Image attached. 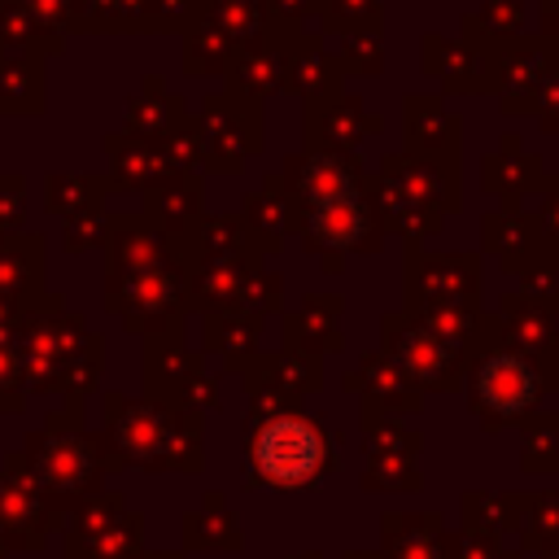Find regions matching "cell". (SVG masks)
Returning <instances> with one entry per match:
<instances>
[{
	"mask_svg": "<svg viewBox=\"0 0 559 559\" xmlns=\"http://www.w3.org/2000/svg\"><path fill=\"white\" fill-rule=\"evenodd\" d=\"M555 384H559V362L528 358L502 341L467 358V402L489 432L507 424H524L533 411H542V397Z\"/></svg>",
	"mask_w": 559,
	"mask_h": 559,
	"instance_id": "cell-3",
	"label": "cell"
},
{
	"mask_svg": "<svg viewBox=\"0 0 559 559\" xmlns=\"http://www.w3.org/2000/svg\"><path fill=\"white\" fill-rule=\"evenodd\" d=\"M542 179H546V170H542L537 153H524L515 135H507L502 148L480 162V183H485V192H493L502 201V210H520L524 197L542 192Z\"/></svg>",
	"mask_w": 559,
	"mask_h": 559,
	"instance_id": "cell-13",
	"label": "cell"
},
{
	"mask_svg": "<svg viewBox=\"0 0 559 559\" xmlns=\"http://www.w3.org/2000/svg\"><path fill=\"white\" fill-rule=\"evenodd\" d=\"M280 61H284V87H288V92L314 96V92L341 83L336 61H332V52L323 48V35H314V31H301V26H297V31L284 39Z\"/></svg>",
	"mask_w": 559,
	"mask_h": 559,
	"instance_id": "cell-15",
	"label": "cell"
},
{
	"mask_svg": "<svg viewBox=\"0 0 559 559\" xmlns=\"http://www.w3.org/2000/svg\"><path fill=\"white\" fill-rule=\"evenodd\" d=\"M280 188H284V197H288V214H293V227H297V218L310 214V210H319V205L362 197V192L371 188V175L362 170L358 153L306 148V153H297V157L284 166Z\"/></svg>",
	"mask_w": 559,
	"mask_h": 559,
	"instance_id": "cell-6",
	"label": "cell"
},
{
	"mask_svg": "<svg viewBox=\"0 0 559 559\" xmlns=\"http://www.w3.org/2000/svg\"><path fill=\"white\" fill-rule=\"evenodd\" d=\"M537 223H542L546 240L559 249V175H555V179H542V210H537Z\"/></svg>",
	"mask_w": 559,
	"mask_h": 559,
	"instance_id": "cell-30",
	"label": "cell"
},
{
	"mask_svg": "<svg viewBox=\"0 0 559 559\" xmlns=\"http://www.w3.org/2000/svg\"><path fill=\"white\" fill-rule=\"evenodd\" d=\"M336 74H380L384 70V39L380 31H354L341 39V52H332Z\"/></svg>",
	"mask_w": 559,
	"mask_h": 559,
	"instance_id": "cell-25",
	"label": "cell"
},
{
	"mask_svg": "<svg viewBox=\"0 0 559 559\" xmlns=\"http://www.w3.org/2000/svg\"><path fill=\"white\" fill-rule=\"evenodd\" d=\"M249 218H253V231L262 236V249H266V253L284 245V227L293 223V214H288V197H284V188H280V175H271L266 188L253 197Z\"/></svg>",
	"mask_w": 559,
	"mask_h": 559,
	"instance_id": "cell-23",
	"label": "cell"
},
{
	"mask_svg": "<svg viewBox=\"0 0 559 559\" xmlns=\"http://www.w3.org/2000/svg\"><path fill=\"white\" fill-rule=\"evenodd\" d=\"M480 236L485 249L502 262V271L542 280V275H559V249L546 240L537 214H520V210H493L480 218Z\"/></svg>",
	"mask_w": 559,
	"mask_h": 559,
	"instance_id": "cell-9",
	"label": "cell"
},
{
	"mask_svg": "<svg viewBox=\"0 0 559 559\" xmlns=\"http://www.w3.org/2000/svg\"><path fill=\"white\" fill-rule=\"evenodd\" d=\"M376 127L380 122L367 114V105L341 87H323L306 96V148L354 153L367 135H376Z\"/></svg>",
	"mask_w": 559,
	"mask_h": 559,
	"instance_id": "cell-10",
	"label": "cell"
},
{
	"mask_svg": "<svg viewBox=\"0 0 559 559\" xmlns=\"http://www.w3.org/2000/svg\"><path fill=\"white\" fill-rule=\"evenodd\" d=\"M280 48L284 44H258L240 57L236 66V87L245 96H266L275 87H284V61H280Z\"/></svg>",
	"mask_w": 559,
	"mask_h": 559,
	"instance_id": "cell-24",
	"label": "cell"
},
{
	"mask_svg": "<svg viewBox=\"0 0 559 559\" xmlns=\"http://www.w3.org/2000/svg\"><path fill=\"white\" fill-rule=\"evenodd\" d=\"M515 537L524 550H555L559 546V489L515 493Z\"/></svg>",
	"mask_w": 559,
	"mask_h": 559,
	"instance_id": "cell-19",
	"label": "cell"
},
{
	"mask_svg": "<svg viewBox=\"0 0 559 559\" xmlns=\"http://www.w3.org/2000/svg\"><path fill=\"white\" fill-rule=\"evenodd\" d=\"M249 389L288 402V397L319 393L323 389V371H319V358H306V354H271V358H262V362L249 367Z\"/></svg>",
	"mask_w": 559,
	"mask_h": 559,
	"instance_id": "cell-17",
	"label": "cell"
},
{
	"mask_svg": "<svg viewBox=\"0 0 559 559\" xmlns=\"http://www.w3.org/2000/svg\"><path fill=\"white\" fill-rule=\"evenodd\" d=\"M542 127H546V135H559V83H550V92H546V100H542Z\"/></svg>",
	"mask_w": 559,
	"mask_h": 559,
	"instance_id": "cell-31",
	"label": "cell"
},
{
	"mask_svg": "<svg viewBox=\"0 0 559 559\" xmlns=\"http://www.w3.org/2000/svg\"><path fill=\"white\" fill-rule=\"evenodd\" d=\"M485 39H511V35H520L524 31V0H485V9L480 13H472L467 17Z\"/></svg>",
	"mask_w": 559,
	"mask_h": 559,
	"instance_id": "cell-27",
	"label": "cell"
},
{
	"mask_svg": "<svg viewBox=\"0 0 559 559\" xmlns=\"http://www.w3.org/2000/svg\"><path fill=\"white\" fill-rule=\"evenodd\" d=\"M380 559H445L441 515H384Z\"/></svg>",
	"mask_w": 559,
	"mask_h": 559,
	"instance_id": "cell-18",
	"label": "cell"
},
{
	"mask_svg": "<svg viewBox=\"0 0 559 559\" xmlns=\"http://www.w3.org/2000/svg\"><path fill=\"white\" fill-rule=\"evenodd\" d=\"M520 463L524 472H559V415L555 411H533L524 419Z\"/></svg>",
	"mask_w": 559,
	"mask_h": 559,
	"instance_id": "cell-22",
	"label": "cell"
},
{
	"mask_svg": "<svg viewBox=\"0 0 559 559\" xmlns=\"http://www.w3.org/2000/svg\"><path fill=\"white\" fill-rule=\"evenodd\" d=\"M345 559H380V555H367V550H349Z\"/></svg>",
	"mask_w": 559,
	"mask_h": 559,
	"instance_id": "cell-33",
	"label": "cell"
},
{
	"mask_svg": "<svg viewBox=\"0 0 559 559\" xmlns=\"http://www.w3.org/2000/svg\"><path fill=\"white\" fill-rule=\"evenodd\" d=\"M380 336H384V354L406 371V380L424 393H445V389H454L459 380H463V371H467V354L454 345V341H445V336H437L428 323H419L415 314H406V310H397V314H384L380 319Z\"/></svg>",
	"mask_w": 559,
	"mask_h": 559,
	"instance_id": "cell-5",
	"label": "cell"
},
{
	"mask_svg": "<svg viewBox=\"0 0 559 559\" xmlns=\"http://www.w3.org/2000/svg\"><path fill=\"white\" fill-rule=\"evenodd\" d=\"M445 559H520L515 550H507L493 537H476V533H454L445 537Z\"/></svg>",
	"mask_w": 559,
	"mask_h": 559,
	"instance_id": "cell-29",
	"label": "cell"
},
{
	"mask_svg": "<svg viewBox=\"0 0 559 559\" xmlns=\"http://www.w3.org/2000/svg\"><path fill=\"white\" fill-rule=\"evenodd\" d=\"M546 559H559V546H555V550H546Z\"/></svg>",
	"mask_w": 559,
	"mask_h": 559,
	"instance_id": "cell-35",
	"label": "cell"
},
{
	"mask_svg": "<svg viewBox=\"0 0 559 559\" xmlns=\"http://www.w3.org/2000/svg\"><path fill=\"white\" fill-rule=\"evenodd\" d=\"M476 253H419L406 245V310L419 306H480Z\"/></svg>",
	"mask_w": 559,
	"mask_h": 559,
	"instance_id": "cell-8",
	"label": "cell"
},
{
	"mask_svg": "<svg viewBox=\"0 0 559 559\" xmlns=\"http://www.w3.org/2000/svg\"><path fill=\"white\" fill-rule=\"evenodd\" d=\"M323 13V31H380V0H314Z\"/></svg>",
	"mask_w": 559,
	"mask_h": 559,
	"instance_id": "cell-26",
	"label": "cell"
},
{
	"mask_svg": "<svg viewBox=\"0 0 559 559\" xmlns=\"http://www.w3.org/2000/svg\"><path fill=\"white\" fill-rule=\"evenodd\" d=\"M542 35L559 39V0H542Z\"/></svg>",
	"mask_w": 559,
	"mask_h": 559,
	"instance_id": "cell-32",
	"label": "cell"
},
{
	"mask_svg": "<svg viewBox=\"0 0 559 559\" xmlns=\"http://www.w3.org/2000/svg\"><path fill=\"white\" fill-rule=\"evenodd\" d=\"M297 231H301V245L314 253H323V271H341V253H376L384 245V227L376 218V205H371V188L362 197H349V201H332V205H319L310 214L297 218Z\"/></svg>",
	"mask_w": 559,
	"mask_h": 559,
	"instance_id": "cell-7",
	"label": "cell"
},
{
	"mask_svg": "<svg viewBox=\"0 0 559 559\" xmlns=\"http://www.w3.org/2000/svg\"><path fill=\"white\" fill-rule=\"evenodd\" d=\"M550 83H559V39L511 35L489 48V87L502 100V114H537Z\"/></svg>",
	"mask_w": 559,
	"mask_h": 559,
	"instance_id": "cell-4",
	"label": "cell"
},
{
	"mask_svg": "<svg viewBox=\"0 0 559 559\" xmlns=\"http://www.w3.org/2000/svg\"><path fill=\"white\" fill-rule=\"evenodd\" d=\"M336 319H341V297H336V293H310V297L284 319V328H288V349H293V354H306V358H319V354L336 349V345H341Z\"/></svg>",
	"mask_w": 559,
	"mask_h": 559,
	"instance_id": "cell-16",
	"label": "cell"
},
{
	"mask_svg": "<svg viewBox=\"0 0 559 559\" xmlns=\"http://www.w3.org/2000/svg\"><path fill=\"white\" fill-rule=\"evenodd\" d=\"M419 485H424V476L415 472V459H380L362 476V489H371V493H411Z\"/></svg>",
	"mask_w": 559,
	"mask_h": 559,
	"instance_id": "cell-28",
	"label": "cell"
},
{
	"mask_svg": "<svg viewBox=\"0 0 559 559\" xmlns=\"http://www.w3.org/2000/svg\"><path fill=\"white\" fill-rule=\"evenodd\" d=\"M293 559H323L319 550H306V555H293Z\"/></svg>",
	"mask_w": 559,
	"mask_h": 559,
	"instance_id": "cell-34",
	"label": "cell"
},
{
	"mask_svg": "<svg viewBox=\"0 0 559 559\" xmlns=\"http://www.w3.org/2000/svg\"><path fill=\"white\" fill-rule=\"evenodd\" d=\"M371 205L384 231H397L406 245L441 231L445 214H459V162H432L393 153L371 175Z\"/></svg>",
	"mask_w": 559,
	"mask_h": 559,
	"instance_id": "cell-2",
	"label": "cell"
},
{
	"mask_svg": "<svg viewBox=\"0 0 559 559\" xmlns=\"http://www.w3.org/2000/svg\"><path fill=\"white\" fill-rule=\"evenodd\" d=\"M463 533L476 537H493L502 542L507 533H515V493H463Z\"/></svg>",
	"mask_w": 559,
	"mask_h": 559,
	"instance_id": "cell-21",
	"label": "cell"
},
{
	"mask_svg": "<svg viewBox=\"0 0 559 559\" xmlns=\"http://www.w3.org/2000/svg\"><path fill=\"white\" fill-rule=\"evenodd\" d=\"M362 450H367L371 463H380V459H415L424 450V437L415 428H406L397 415L362 411Z\"/></svg>",
	"mask_w": 559,
	"mask_h": 559,
	"instance_id": "cell-20",
	"label": "cell"
},
{
	"mask_svg": "<svg viewBox=\"0 0 559 559\" xmlns=\"http://www.w3.org/2000/svg\"><path fill=\"white\" fill-rule=\"evenodd\" d=\"M249 476L266 489H310L332 472V437L319 415L280 397L253 393L249 415Z\"/></svg>",
	"mask_w": 559,
	"mask_h": 559,
	"instance_id": "cell-1",
	"label": "cell"
},
{
	"mask_svg": "<svg viewBox=\"0 0 559 559\" xmlns=\"http://www.w3.org/2000/svg\"><path fill=\"white\" fill-rule=\"evenodd\" d=\"M402 135L411 157L459 162V118L441 105V96H406L402 100Z\"/></svg>",
	"mask_w": 559,
	"mask_h": 559,
	"instance_id": "cell-12",
	"label": "cell"
},
{
	"mask_svg": "<svg viewBox=\"0 0 559 559\" xmlns=\"http://www.w3.org/2000/svg\"><path fill=\"white\" fill-rule=\"evenodd\" d=\"M424 70L445 92H485L489 87V52L467 39L424 35Z\"/></svg>",
	"mask_w": 559,
	"mask_h": 559,
	"instance_id": "cell-14",
	"label": "cell"
},
{
	"mask_svg": "<svg viewBox=\"0 0 559 559\" xmlns=\"http://www.w3.org/2000/svg\"><path fill=\"white\" fill-rule=\"evenodd\" d=\"M345 389H354L362 397V411H380V415H415V411H424V393L406 380V371L384 349L362 354L358 367L345 371Z\"/></svg>",
	"mask_w": 559,
	"mask_h": 559,
	"instance_id": "cell-11",
	"label": "cell"
}]
</instances>
